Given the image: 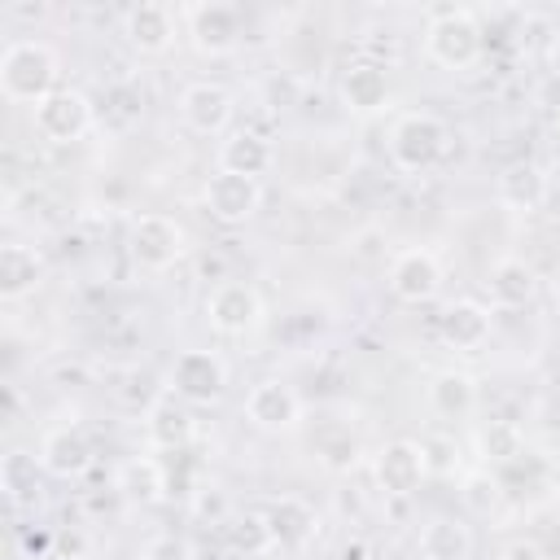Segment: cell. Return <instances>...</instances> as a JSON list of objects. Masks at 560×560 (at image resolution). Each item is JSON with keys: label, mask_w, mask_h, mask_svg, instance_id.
Masks as SVG:
<instances>
[{"label": "cell", "mask_w": 560, "mask_h": 560, "mask_svg": "<svg viewBox=\"0 0 560 560\" xmlns=\"http://www.w3.org/2000/svg\"><path fill=\"white\" fill-rule=\"evenodd\" d=\"M136 560H197V551H192V542L184 534H158V538H149L140 547Z\"/></svg>", "instance_id": "cell-32"}, {"label": "cell", "mask_w": 560, "mask_h": 560, "mask_svg": "<svg viewBox=\"0 0 560 560\" xmlns=\"http://www.w3.org/2000/svg\"><path fill=\"white\" fill-rule=\"evenodd\" d=\"M179 118H184V127L197 131V136H219V131H228V122H232V92H228L223 83H210V79L188 83V88L179 92Z\"/></svg>", "instance_id": "cell-13"}, {"label": "cell", "mask_w": 560, "mask_h": 560, "mask_svg": "<svg viewBox=\"0 0 560 560\" xmlns=\"http://www.w3.org/2000/svg\"><path fill=\"white\" fill-rule=\"evenodd\" d=\"M429 407H433L438 416H446V420L472 416V411H477V381H472L468 372H459V368L438 372V376L429 381Z\"/></svg>", "instance_id": "cell-24"}, {"label": "cell", "mask_w": 560, "mask_h": 560, "mask_svg": "<svg viewBox=\"0 0 560 560\" xmlns=\"http://www.w3.org/2000/svg\"><path fill=\"white\" fill-rule=\"evenodd\" d=\"M416 547L424 560H468L472 556V529L459 516H433V521H424Z\"/></svg>", "instance_id": "cell-23"}, {"label": "cell", "mask_w": 560, "mask_h": 560, "mask_svg": "<svg viewBox=\"0 0 560 560\" xmlns=\"http://www.w3.org/2000/svg\"><path fill=\"white\" fill-rule=\"evenodd\" d=\"M477 455L494 468H508L525 455V433L516 420H503V416H490L481 429H477Z\"/></svg>", "instance_id": "cell-26"}, {"label": "cell", "mask_w": 560, "mask_h": 560, "mask_svg": "<svg viewBox=\"0 0 560 560\" xmlns=\"http://www.w3.org/2000/svg\"><path fill=\"white\" fill-rule=\"evenodd\" d=\"M319 464L328 472H350L359 464V442L350 429H337V433H324L319 438Z\"/></svg>", "instance_id": "cell-31"}, {"label": "cell", "mask_w": 560, "mask_h": 560, "mask_svg": "<svg viewBox=\"0 0 560 560\" xmlns=\"http://www.w3.org/2000/svg\"><path fill=\"white\" fill-rule=\"evenodd\" d=\"M276 162V149L262 131L254 127H236L223 136L219 144V171H232V175H249V179H262Z\"/></svg>", "instance_id": "cell-19"}, {"label": "cell", "mask_w": 560, "mask_h": 560, "mask_svg": "<svg viewBox=\"0 0 560 560\" xmlns=\"http://www.w3.org/2000/svg\"><path fill=\"white\" fill-rule=\"evenodd\" d=\"M337 560H381V556H376V547H372V542H363V538H350V542H341Z\"/></svg>", "instance_id": "cell-34"}, {"label": "cell", "mask_w": 560, "mask_h": 560, "mask_svg": "<svg viewBox=\"0 0 560 560\" xmlns=\"http://www.w3.org/2000/svg\"><path fill=\"white\" fill-rule=\"evenodd\" d=\"M556 516H560V494H556Z\"/></svg>", "instance_id": "cell-35"}, {"label": "cell", "mask_w": 560, "mask_h": 560, "mask_svg": "<svg viewBox=\"0 0 560 560\" xmlns=\"http://www.w3.org/2000/svg\"><path fill=\"white\" fill-rule=\"evenodd\" d=\"M446 153H451V127L438 114H429V109L402 114L394 122V131H389V162L402 175H424Z\"/></svg>", "instance_id": "cell-2"}, {"label": "cell", "mask_w": 560, "mask_h": 560, "mask_svg": "<svg viewBox=\"0 0 560 560\" xmlns=\"http://www.w3.org/2000/svg\"><path fill=\"white\" fill-rule=\"evenodd\" d=\"M44 280V254L35 245H22V241H9L0 249V298L4 302H18L26 293H35V284Z\"/></svg>", "instance_id": "cell-21"}, {"label": "cell", "mask_w": 560, "mask_h": 560, "mask_svg": "<svg viewBox=\"0 0 560 560\" xmlns=\"http://www.w3.org/2000/svg\"><path fill=\"white\" fill-rule=\"evenodd\" d=\"M18 560H35V556H18Z\"/></svg>", "instance_id": "cell-36"}, {"label": "cell", "mask_w": 560, "mask_h": 560, "mask_svg": "<svg viewBox=\"0 0 560 560\" xmlns=\"http://www.w3.org/2000/svg\"><path fill=\"white\" fill-rule=\"evenodd\" d=\"M31 118H35V131L48 140V144H74V140H83L88 131H92V101H88V92H79V88H57L48 101H39L35 109H31Z\"/></svg>", "instance_id": "cell-6"}, {"label": "cell", "mask_w": 560, "mask_h": 560, "mask_svg": "<svg viewBox=\"0 0 560 560\" xmlns=\"http://www.w3.org/2000/svg\"><path fill=\"white\" fill-rule=\"evenodd\" d=\"M127 249H131V258H136L140 271H171L188 254V232H184V223L175 214L149 210V214H136L131 219Z\"/></svg>", "instance_id": "cell-4"}, {"label": "cell", "mask_w": 560, "mask_h": 560, "mask_svg": "<svg viewBox=\"0 0 560 560\" xmlns=\"http://www.w3.org/2000/svg\"><path fill=\"white\" fill-rule=\"evenodd\" d=\"M188 35H192V48L206 52V57H223L241 44V9L228 4V0H206V4H192L188 13Z\"/></svg>", "instance_id": "cell-11"}, {"label": "cell", "mask_w": 560, "mask_h": 560, "mask_svg": "<svg viewBox=\"0 0 560 560\" xmlns=\"http://www.w3.org/2000/svg\"><path fill=\"white\" fill-rule=\"evenodd\" d=\"M122 35L140 57H158V52H166L175 44V13L166 4H158V0H144V4L127 9Z\"/></svg>", "instance_id": "cell-17"}, {"label": "cell", "mask_w": 560, "mask_h": 560, "mask_svg": "<svg viewBox=\"0 0 560 560\" xmlns=\"http://www.w3.org/2000/svg\"><path fill=\"white\" fill-rule=\"evenodd\" d=\"M494 560H547V551L534 542V538H512V542H503L499 547V556Z\"/></svg>", "instance_id": "cell-33"}, {"label": "cell", "mask_w": 560, "mask_h": 560, "mask_svg": "<svg viewBox=\"0 0 560 560\" xmlns=\"http://www.w3.org/2000/svg\"><path fill=\"white\" fill-rule=\"evenodd\" d=\"M438 332H442V341H446L451 350L472 354V350H481V346L490 341V306H481V302H472V298H459V302H451V306L442 311Z\"/></svg>", "instance_id": "cell-20"}, {"label": "cell", "mask_w": 560, "mask_h": 560, "mask_svg": "<svg viewBox=\"0 0 560 560\" xmlns=\"http://www.w3.org/2000/svg\"><path fill=\"white\" fill-rule=\"evenodd\" d=\"M337 92H341V105L350 114L372 118V114H381L389 105V74H385L381 61H354V66H346Z\"/></svg>", "instance_id": "cell-16"}, {"label": "cell", "mask_w": 560, "mask_h": 560, "mask_svg": "<svg viewBox=\"0 0 560 560\" xmlns=\"http://www.w3.org/2000/svg\"><path fill=\"white\" fill-rule=\"evenodd\" d=\"M118 490L131 499V503H158L166 494V468L153 459V455H131L122 468H118Z\"/></svg>", "instance_id": "cell-28"}, {"label": "cell", "mask_w": 560, "mask_h": 560, "mask_svg": "<svg viewBox=\"0 0 560 560\" xmlns=\"http://www.w3.org/2000/svg\"><path fill=\"white\" fill-rule=\"evenodd\" d=\"M424 52L442 70H468L486 52V31L468 9H442L424 26Z\"/></svg>", "instance_id": "cell-3"}, {"label": "cell", "mask_w": 560, "mask_h": 560, "mask_svg": "<svg viewBox=\"0 0 560 560\" xmlns=\"http://www.w3.org/2000/svg\"><path fill=\"white\" fill-rule=\"evenodd\" d=\"M245 420L258 433H293L302 424V398H298V389L289 381L262 376L245 394Z\"/></svg>", "instance_id": "cell-8"}, {"label": "cell", "mask_w": 560, "mask_h": 560, "mask_svg": "<svg viewBox=\"0 0 560 560\" xmlns=\"http://www.w3.org/2000/svg\"><path fill=\"white\" fill-rule=\"evenodd\" d=\"M499 494H503V481H499L490 468L468 472V477H464V490H459L464 508H468V512H477V516H490V512L499 508Z\"/></svg>", "instance_id": "cell-30"}, {"label": "cell", "mask_w": 560, "mask_h": 560, "mask_svg": "<svg viewBox=\"0 0 560 560\" xmlns=\"http://www.w3.org/2000/svg\"><path fill=\"white\" fill-rule=\"evenodd\" d=\"M228 542H232L245 560H258L262 551H276V542H271V529H267V516H262V512H245V516H236V521L228 525Z\"/></svg>", "instance_id": "cell-29"}, {"label": "cell", "mask_w": 560, "mask_h": 560, "mask_svg": "<svg viewBox=\"0 0 560 560\" xmlns=\"http://www.w3.org/2000/svg\"><path fill=\"white\" fill-rule=\"evenodd\" d=\"M442 289V267L429 249H398L389 258V293L407 306H424L433 302Z\"/></svg>", "instance_id": "cell-12"}, {"label": "cell", "mask_w": 560, "mask_h": 560, "mask_svg": "<svg viewBox=\"0 0 560 560\" xmlns=\"http://www.w3.org/2000/svg\"><path fill=\"white\" fill-rule=\"evenodd\" d=\"M486 298L494 311H521L538 298V271L525 258H499L486 271Z\"/></svg>", "instance_id": "cell-18"}, {"label": "cell", "mask_w": 560, "mask_h": 560, "mask_svg": "<svg viewBox=\"0 0 560 560\" xmlns=\"http://www.w3.org/2000/svg\"><path fill=\"white\" fill-rule=\"evenodd\" d=\"M57 74H61V61L39 39H13L0 52V92L13 105H31L35 109L39 101H48L57 92Z\"/></svg>", "instance_id": "cell-1"}, {"label": "cell", "mask_w": 560, "mask_h": 560, "mask_svg": "<svg viewBox=\"0 0 560 560\" xmlns=\"http://www.w3.org/2000/svg\"><path fill=\"white\" fill-rule=\"evenodd\" d=\"M144 438L149 446L158 451H184L192 442V416H188V402H179L175 394L171 398H158L144 416Z\"/></svg>", "instance_id": "cell-22"}, {"label": "cell", "mask_w": 560, "mask_h": 560, "mask_svg": "<svg viewBox=\"0 0 560 560\" xmlns=\"http://www.w3.org/2000/svg\"><path fill=\"white\" fill-rule=\"evenodd\" d=\"M499 201L512 210H538L547 201V175L534 162H512L499 175Z\"/></svg>", "instance_id": "cell-27"}, {"label": "cell", "mask_w": 560, "mask_h": 560, "mask_svg": "<svg viewBox=\"0 0 560 560\" xmlns=\"http://www.w3.org/2000/svg\"><path fill=\"white\" fill-rule=\"evenodd\" d=\"M39 459H44V472L70 481V477H83V472L92 468L96 451H92V438H88L79 424H57V429L44 433Z\"/></svg>", "instance_id": "cell-15"}, {"label": "cell", "mask_w": 560, "mask_h": 560, "mask_svg": "<svg viewBox=\"0 0 560 560\" xmlns=\"http://www.w3.org/2000/svg\"><path fill=\"white\" fill-rule=\"evenodd\" d=\"M206 319L223 337H245V332H254L262 324V298L245 280H223L206 298Z\"/></svg>", "instance_id": "cell-9"}, {"label": "cell", "mask_w": 560, "mask_h": 560, "mask_svg": "<svg viewBox=\"0 0 560 560\" xmlns=\"http://www.w3.org/2000/svg\"><path fill=\"white\" fill-rule=\"evenodd\" d=\"M372 472H376V486L381 494L389 499H411L424 477H429V455H424V442H411V438H394L376 451L372 459Z\"/></svg>", "instance_id": "cell-7"}, {"label": "cell", "mask_w": 560, "mask_h": 560, "mask_svg": "<svg viewBox=\"0 0 560 560\" xmlns=\"http://www.w3.org/2000/svg\"><path fill=\"white\" fill-rule=\"evenodd\" d=\"M201 206H206V214H210L214 223L236 228V223H245V219H254V214H258V206H262V184H258V179H249V175L214 171V175L206 179Z\"/></svg>", "instance_id": "cell-10"}, {"label": "cell", "mask_w": 560, "mask_h": 560, "mask_svg": "<svg viewBox=\"0 0 560 560\" xmlns=\"http://www.w3.org/2000/svg\"><path fill=\"white\" fill-rule=\"evenodd\" d=\"M267 529H271V542L280 551H302L311 547V538L319 534V512L302 499V494H280L267 503Z\"/></svg>", "instance_id": "cell-14"}, {"label": "cell", "mask_w": 560, "mask_h": 560, "mask_svg": "<svg viewBox=\"0 0 560 560\" xmlns=\"http://www.w3.org/2000/svg\"><path fill=\"white\" fill-rule=\"evenodd\" d=\"M166 385L179 402H197L210 407L223 398L228 389V363L214 350H179L166 368Z\"/></svg>", "instance_id": "cell-5"}, {"label": "cell", "mask_w": 560, "mask_h": 560, "mask_svg": "<svg viewBox=\"0 0 560 560\" xmlns=\"http://www.w3.org/2000/svg\"><path fill=\"white\" fill-rule=\"evenodd\" d=\"M39 477H44V459L35 451H22V446L4 451V459H0V490H4V499L13 508H22V503H31L39 494Z\"/></svg>", "instance_id": "cell-25"}]
</instances>
